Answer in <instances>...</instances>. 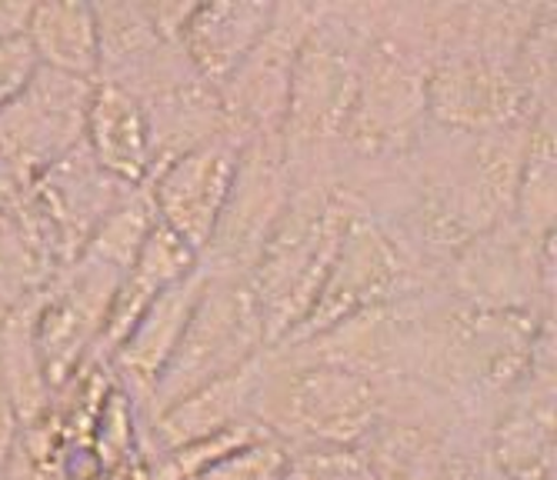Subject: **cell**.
<instances>
[{"mask_svg":"<svg viewBox=\"0 0 557 480\" xmlns=\"http://www.w3.org/2000/svg\"><path fill=\"white\" fill-rule=\"evenodd\" d=\"M358 210L344 187L311 184L290 190L247 274L261 300L268 344H284L308 317Z\"/></svg>","mask_w":557,"mask_h":480,"instance_id":"cell-1","label":"cell"},{"mask_svg":"<svg viewBox=\"0 0 557 480\" xmlns=\"http://www.w3.org/2000/svg\"><path fill=\"white\" fill-rule=\"evenodd\" d=\"M381 417L384 394L371 373L327 360L264 373L258 397V423L287 447H350Z\"/></svg>","mask_w":557,"mask_h":480,"instance_id":"cell-2","label":"cell"},{"mask_svg":"<svg viewBox=\"0 0 557 480\" xmlns=\"http://www.w3.org/2000/svg\"><path fill=\"white\" fill-rule=\"evenodd\" d=\"M264 344V313L250 278L211 271L177 350L150 387L147 401H154L150 404L154 417L205 384L240 370L261 354Z\"/></svg>","mask_w":557,"mask_h":480,"instance_id":"cell-3","label":"cell"},{"mask_svg":"<svg viewBox=\"0 0 557 480\" xmlns=\"http://www.w3.org/2000/svg\"><path fill=\"white\" fill-rule=\"evenodd\" d=\"M428 64L421 34H371L361 50L358 87L341 144L361 157L408 150L428 118Z\"/></svg>","mask_w":557,"mask_h":480,"instance_id":"cell-4","label":"cell"},{"mask_svg":"<svg viewBox=\"0 0 557 480\" xmlns=\"http://www.w3.org/2000/svg\"><path fill=\"white\" fill-rule=\"evenodd\" d=\"M368 34L358 30L341 14L314 11L311 30L304 37L290 90L287 111L281 124V140L287 157L294 150H314L327 144H341L347 114L354 103V87H358V64Z\"/></svg>","mask_w":557,"mask_h":480,"instance_id":"cell-5","label":"cell"},{"mask_svg":"<svg viewBox=\"0 0 557 480\" xmlns=\"http://www.w3.org/2000/svg\"><path fill=\"white\" fill-rule=\"evenodd\" d=\"M90 81L37 67L27 87L0 111V160L27 184L84 144Z\"/></svg>","mask_w":557,"mask_h":480,"instance_id":"cell-6","label":"cell"},{"mask_svg":"<svg viewBox=\"0 0 557 480\" xmlns=\"http://www.w3.org/2000/svg\"><path fill=\"white\" fill-rule=\"evenodd\" d=\"M404 284H408V263L397 244L374 224L371 213L358 210V218L350 221L341 250L334 257L331 274L308 310V317L300 320L297 331L281 344L294 347L304 341H314L334 328H341L344 320L361 317L374 307H387L394 297H400Z\"/></svg>","mask_w":557,"mask_h":480,"instance_id":"cell-7","label":"cell"},{"mask_svg":"<svg viewBox=\"0 0 557 480\" xmlns=\"http://www.w3.org/2000/svg\"><path fill=\"white\" fill-rule=\"evenodd\" d=\"M290 190V160L281 134L247 137L218 231L205 250L211 271L250 274Z\"/></svg>","mask_w":557,"mask_h":480,"instance_id":"cell-8","label":"cell"},{"mask_svg":"<svg viewBox=\"0 0 557 480\" xmlns=\"http://www.w3.org/2000/svg\"><path fill=\"white\" fill-rule=\"evenodd\" d=\"M311 21H314V8L277 4L264 37L247 50V58L218 87L231 134L244 140L281 134L294 61L304 37L311 30Z\"/></svg>","mask_w":557,"mask_h":480,"instance_id":"cell-9","label":"cell"},{"mask_svg":"<svg viewBox=\"0 0 557 480\" xmlns=\"http://www.w3.org/2000/svg\"><path fill=\"white\" fill-rule=\"evenodd\" d=\"M121 278L124 274L114 267L77 257L74 263L61 267V281L37 297L34 341L47 387H58L77 367L90 341L100 337Z\"/></svg>","mask_w":557,"mask_h":480,"instance_id":"cell-10","label":"cell"},{"mask_svg":"<svg viewBox=\"0 0 557 480\" xmlns=\"http://www.w3.org/2000/svg\"><path fill=\"white\" fill-rule=\"evenodd\" d=\"M240 150H244V137L224 131L205 144H197L194 150L181 153L177 160H171L147 184L158 221L171 227L190 250H197L200 260H205V250L218 231Z\"/></svg>","mask_w":557,"mask_h":480,"instance_id":"cell-11","label":"cell"},{"mask_svg":"<svg viewBox=\"0 0 557 480\" xmlns=\"http://www.w3.org/2000/svg\"><path fill=\"white\" fill-rule=\"evenodd\" d=\"M537 111L515 81L511 67H500L481 53L450 50L428 64V118L450 134H491L524 124Z\"/></svg>","mask_w":557,"mask_h":480,"instance_id":"cell-12","label":"cell"},{"mask_svg":"<svg viewBox=\"0 0 557 480\" xmlns=\"http://www.w3.org/2000/svg\"><path fill=\"white\" fill-rule=\"evenodd\" d=\"M274 11L277 4H264V0L190 4L177 30V47L194 77L218 90L247 58V50L264 37L274 21Z\"/></svg>","mask_w":557,"mask_h":480,"instance_id":"cell-13","label":"cell"},{"mask_svg":"<svg viewBox=\"0 0 557 480\" xmlns=\"http://www.w3.org/2000/svg\"><path fill=\"white\" fill-rule=\"evenodd\" d=\"M84 147L111 177L131 187H144L150 177V134L144 100L117 84L94 81Z\"/></svg>","mask_w":557,"mask_h":480,"instance_id":"cell-14","label":"cell"},{"mask_svg":"<svg viewBox=\"0 0 557 480\" xmlns=\"http://www.w3.org/2000/svg\"><path fill=\"white\" fill-rule=\"evenodd\" d=\"M264 373L268 370L261 367V357H255L240 370L205 384L200 391L177 401L174 407H168L164 414H158L154 417L158 447L168 454V451H177L190 441L211 438V434L224 431V427H234V423L258 417V397L264 387Z\"/></svg>","mask_w":557,"mask_h":480,"instance_id":"cell-15","label":"cell"},{"mask_svg":"<svg viewBox=\"0 0 557 480\" xmlns=\"http://www.w3.org/2000/svg\"><path fill=\"white\" fill-rule=\"evenodd\" d=\"M208 278H211V267L200 260L187 278L164 287L147 304V310L137 317L134 331L127 334V341L117 347V364L124 370V378L131 384L144 387L147 397H150L154 381L161 378L164 364L177 350L187 320L194 313V304H197L200 291H205Z\"/></svg>","mask_w":557,"mask_h":480,"instance_id":"cell-16","label":"cell"},{"mask_svg":"<svg viewBox=\"0 0 557 480\" xmlns=\"http://www.w3.org/2000/svg\"><path fill=\"white\" fill-rule=\"evenodd\" d=\"M197 263H200V254L190 250L171 227H164L158 221L154 231H150V237L144 241L140 254L127 267V274L121 278L117 291H114L108 320H104V328H100V337H97L100 347L117 350L127 341V334L134 331L137 317L147 310V304L154 300L164 287L187 278Z\"/></svg>","mask_w":557,"mask_h":480,"instance_id":"cell-17","label":"cell"},{"mask_svg":"<svg viewBox=\"0 0 557 480\" xmlns=\"http://www.w3.org/2000/svg\"><path fill=\"white\" fill-rule=\"evenodd\" d=\"M144 111H147V134H150V177H147V184L181 153H187L197 144H205V140L227 131L221 97L205 81H190V84H181V87H171L164 94L147 97Z\"/></svg>","mask_w":557,"mask_h":480,"instance_id":"cell-18","label":"cell"},{"mask_svg":"<svg viewBox=\"0 0 557 480\" xmlns=\"http://www.w3.org/2000/svg\"><path fill=\"white\" fill-rule=\"evenodd\" d=\"M24 37L30 40L40 67L61 71L67 77H81L90 84L97 81L100 50L94 4H77V0L34 4Z\"/></svg>","mask_w":557,"mask_h":480,"instance_id":"cell-19","label":"cell"},{"mask_svg":"<svg viewBox=\"0 0 557 480\" xmlns=\"http://www.w3.org/2000/svg\"><path fill=\"white\" fill-rule=\"evenodd\" d=\"M154 224H158V210H154V200H150V190L131 187L108 210V218L94 227L81 257H90L97 263L114 267V271L127 274V267L140 254V247L150 237V231H154Z\"/></svg>","mask_w":557,"mask_h":480,"instance_id":"cell-20","label":"cell"},{"mask_svg":"<svg viewBox=\"0 0 557 480\" xmlns=\"http://www.w3.org/2000/svg\"><path fill=\"white\" fill-rule=\"evenodd\" d=\"M281 480H377V473L358 447H300L287 454Z\"/></svg>","mask_w":557,"mask_h":480,"instance_id":"cell-21","label":"cell"},{"mask_svg":"<svg viewBox=\"0 0 557 480\" xmlns=\"http://www.w3.org/2000/svg\"><path fill=\"white\" fill-rule=\"evenodd\" d=\"M287 454H290L287 444L264 434L258 441L224 454L218 464H211L208 470H200L190 480H281L287 467Z\"/></svg>","mask_w":557,"mask_h":480,"instance_id":"cell-22","label":"cell"},{"mask_svg":"<svg viewBox=\"0 0 557 480\" xmlns=\"http://www.w3.org/2000/svg\"><path fill=\"white\" fill-rule=\"evenodd\" d=\"M37 67V53L24 34L0 37V111L27 87Z\"/></svg>","mask_w":557,"mask_h":480,"instance_id":"cell-23","label":"cell"},{"mask_svg":"<svg viewBox=\"0 0 557 480\" xmlns=\"http://www.w3.org/2000/svg\"><path fill=\"white\" fill-rule=\"evenodd\" d=\"M14 427H17V414H14V404H11V394H8L4 370H0V460H4V454H11Z\"/></svg>","mask_w":557,"mask_h":480,"instance_id":"cell-24","label":"cell"},{"mask_svg":"<svg viewBox=\"0 0 557 480\" xmlns=\"http://www.w3.org/2000/svg\"><path fill=\"white\" fill-rule=\"evenodd\" d=\"M34 4H0V37L24 34Z\"/></svg>","mask_w":557,"mask_h":480,"instance_id":"cell-25","label":"cell"},{"mask_svg":"<svg viewBox=\"0 0 557 480\" xmlns=\"http://www.w3.org/2000/svg\"><path fill=\"white\" fill-rule=\"evenodd\" d=\"M541 480H554V477H550V473H547V477H541Z\"/></svg>","mask_w":557,"mask_h":480,"instance_id":"cell-26","label":"cell"},{"mask_svg":"<svg viewBox=\"0 0 557 480\" xmlns=\"http://www.w3.org/2000/svg\"><path fill=\"white\" fill-rule=\"evenodd\" d=\"M504 480H515V477H504Z\"/></svg>","mask_w":557,"mask_h":480,"instance_id":"cell-27","label":"cell"}]
</instances>
